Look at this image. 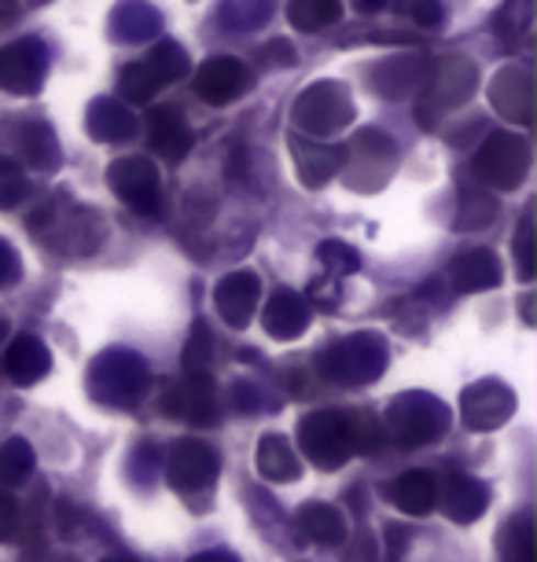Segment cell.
Wrapping results in <instances>:
<instances>
[{
	"mask_svg": "<svg viewBox=\"0 0 537 562\" xmlns=\"http://www.w3.org/2000/svg\"><path fill=\"white\" fill-rule=\"evenodd\" d=\"M15 15V0H0V15Z\"/></svg>",
	"mask_w": 537,
	"mask_h": 562,
	"instance_id": "40",
	"label": "cell"
},
{
	"mask_svg": "<svg viewBox=\"0 0 537 562\" xmlns=\"http://www.w3.org/2000/svg\"><path fill=\"white\" fill-rule=\"evenodd\" d=\"M15 522H19V504L12 501V493H0V540L15 533Z\"/></svg>",
	"mask_w": 537,
	"mask_h": 562,
	"instance_id": "36",
	"label": "cell"
},
{
	"mask_svg": "<svg viewBox=\"0 0 537 562\" xmlns=\"http://www.w3.org/2000/svg\"><path fill=\"white\" fill-rule=\"evenodd\" d=\"M321 258H324V265H328L332 272H339V276H350V272L361 269V258H357V254L346 247V243H324Z\"/></svg>",
	"mask_w": 537,
	"mask_h": 562,
	"instance_id": "34",
	"label": "cell"
},
{
	"mask_svg": "<svg viewBox=\"0 0 537 562\" xmlns=\"http://www.w3.org/2000/svg\"><path fill=\"white\" fill-rule=\"evenodd\" d=\"M108 562H136V559H130V555H111Z\"/></svg>",
	"mask_w": 537,
	"mask_h": 562,
	"instance_id": "41",
	"label": "cell"
},
{
	"mask_svg": "<svg viewBox=\"0 0 537 562\" xmlns=\"http://www.w3.org/2000/svg\"><path fill=\"white\" fill-rule=\"evenodd\" d=\"M30 184L23 177V169L15 162H8V158H0V210H12L26 199Z\"/></svg>",
	"mask_w": 537,
	"mask_h": 562,
	"instance_id": "31",
	"label": "cell"
},
{
	"mask_svg": "<svg viewBox=\"0 0 537 562\" xmlns=\"http://www.w3.org/2000/svg\"><path fill=\"white\" fill-rule=\"evenodd\" d=\"M387 496H391V504L398 507V512H405L413 518L427 515L430 507H435V501H438L435 474H430V471H409L391 485V493H387Z\"/></svg>",
	"mask_w": 537,
	"mask_h": 562,
	"instance_id": "21",
	"label": "cell"
},
{
	"mask_svg": "<svg viewBox=\"0 0 537 562\" xmlns=\"http://www.w3.org/2000/svg\"><path fill=\"white\" fill-rule=\"evenodd\" d=\"M321 371L339 386H361V383H372V379L383 371L387 364V349H383V338L379 335H354V338H343L335 342L332 349L321 353Z\"/></svg>",
	"mask_w": 537,
	"mask_h": 562,
	"instance_id": "2",
	"label": "cell"
},
{
	"mask_svg": "<svg viewBox=\"0 0 537 562\" xmlns=\"http://www.w3.org/2000/svg\"><path fill=\"white\" fill-rule=\"evenodd\" d=\"M394 12L413 19V23H419V26H438L441 23L438 0H394Z\"/></svg>",
	"mask_w": 537,
	"mask_h": 562,
	"instance_id": "32",
	"label": "cell"
},
{
	"mask_svg": "<svg viewBox=\"0 0 537 562\" xmlns=\"http://www.w3.org/2000/svg\"><path fill=\"white\" fill-rule=\"evenodd\" d=\"M258 294H261V283L255 272H228L214 291V305H217L221 321L228 327H247L250 316H255Z\"/></svg>",
	"mask_w": 537,
	"mask_h": 562,
	"instance_id": "13",
	"label": "cell"
},
{
	"mask_svg": "<svg viewBox=\"0 0 537 562\" xmlns=\"http://www.w3.org/2000/svg\"><path fill=\"white\" fill-rule=\"evenodd\" d=\"M383 4H391V0H357L361 12H376V8H383Z\"/></svg>",
	"mask_w": 537,
	"mask_h": 562,
	"instance_id": "39",
	"label": "cell"
},
{
	"mask_svg": "<svg viewBox=\"0 0 537 562\" xmlns=\"http://www.w3.org/2000/svg\"><path fill=\"white\" fill-rule=\"evenodd\" d=\"M526 169H530V144L512 133L490 136L476 158V173L486 180L490 188H497V192L519 188L526 180Z\"/></svg>",
	"mask_w": 537,
	"mask_h": 562,
	"instance_id": "6",
	"label": "cell"
},
{
	"mask_svg": "<svg viewBox=\"0 0 537 562\" xmlns=\"http://www.w3.org/2000/svg\"><path fill=\"white\" fill-rule=\"evenodd\" d=\"M305 327H310V305H305L302 294L294 291H277L266 305V331L272 338H283V342H291V338H299Z\"/></svg>",
	"mask_w": 537,
	"mask_h": 562,
	"instance_id": "18",
	"label": "cell"
},
{
	"mask_svg": "<svg viewBox=\"0 0 537 562\" xmlns=\"http://www.w3.org/2000/svg\"><path fill=\"white\" fill-rule=\"evenodd\" d=\"M89 130H92L97 140L114 144V140H130L136 122H133V114L125 108H119L114 100H100L97 108H92V114H89Z\"/></svg>",
	"mask_w": 537,
	"mask_h": 562,
	"instance_id": "25",
	"label": "cell"
},
{
	"mask_svg": "<svg viewBox=\"0 0 537 562\" xmlns=\"http://www.w3.org/2000/svg\"><path fill=\"white\" fill-rule=\"evenodd\" d=\"M89 390L111 408H133L147 394V368L136 353H108L89 371Z\"/></svg>",
	"mask_w": 537,
	"mask_h": 562,
	"instance_id": "3",
	"label": "cell"
},
{
	"mask_svg": "<svg viewBox=\"0 0 537 562\" xmlns=\"http://www.w3.org/2000/svg\"><path fill=\"white\" fill-rule=\"evenodd\" d=\"M294 158H299V177L310 188H321L324 180H332L346 162V147L339 144H321V140H302L294 144Z\"/></svg>",
	"mask_w": 537,
	"mask_h": 562,
	"instance_id": "19",
	"label": "cell"
},
{
	"mask_svg": "<svg viewBox=\"0 0 537 562\" xmlns=\"http://www.w3.org/2000/svg\"><path fill=\"white\" fill-rule=\"evenodd\" d=\"M166 474H170V485L177 493H203L217 482V452L206 441L184 438L174 445Z\"/></svg>",
	"mask_w": 537,
	"mask_h": 562,
	"instance_id": "9",
	"label": "cell"
},
{
	"mask_svg": "<svg viewBox=\"0 0 537 562\" xmlns=\"http://www.w3.org/2000/svg\"><path fill=\"white\" fill-rule=\"evenodd\" d=\"M15 280H19V258L8 243H0V288H8Z\"/></svg>",
	"mask_w": 537,
	"mask_h": 562,
	"instance_id": "37",
	"label": "cell"
},
{
	"mask_svg": "<svg viewBox=\"0 0 537 562\" xmlns=\"http://www.w3.org/2000/svg\"><path fill=\"white\" fill-rule=\"evenodd\" d=\"M108 184L114 195H122V203H130L141 214H155L159 210V173L144 158H122V162H114Z\"/></svg>",
	"mask_w": 537,
	"mask_h": 562,
	"instance_id": "10",
	"label": "cell"
},
{
	"mask_svg": "<svg viewBox=\"0 0 537 562\" xmlns=\"http://www.w3.org/2000/svg\"><path fill=\"white\" fill-rule=\"evenodd\" d=\"M166 412L174 419L195 423V427H206V423L217 419V401H214V379L206 371H188V375L177 383L170 394H166Z\"/></svg>",
	"mask_w": 537,
	"mask_h": 562,
	"instance_id": "12",
	"label": "cell"
},
{
	"mask_svg": "<svg viewBox=\"0 0 537 562\" xmlns=\"http://www.w3.org/2000/svg\"><path fill=\"white\" fill-rule=\"evenodd\" d=\"M48 368H52V353H48L45 342H41L37 335H19L15 342L8 346L4 364H0L4 379H12L15 386L37 383V379L48 375Z\"/></svg>",
	"mask_w": 537,
	"mask_h": 562,
	"instance_id": "16",
	"label": "cell"
},
{
	"mask_svg": "<svg viewBox=\"0 0 537 562\" xmlns=\"http://www.w3.org/2000/svg\"><path fill=\"white\" fill-rule=\"evenodd\" d=\"M350 119H354L350 92H346L343 85H335V81L313 85V89L305 92L299 103H294V122H299L305 133L328 136L335 130H343Z\"/></svg>",
	"mask_w": 537,
	"mask_h": 562,
	"instance_id": "7",
	"label": "cell"
},
{
	"mask_svg": "<svg viewBox=\"0 0 537 562\" xmlns=\"http://www.w3.org/2000/svg\"><path fill=\"white\" fill-rule=\"evenodd\" d=\"M30 463H34V452H30V445L23 438L0 441V490L23 482L30 474Z\"/></svg>",
	"mask_w": 537,
	"mask_h": 562,
	"instance_id": "27",
	"label": "cell"
},
{
	"mask_svg": "<svg viewBox=\"0 0 537 562\" xmlns=\"http://www.w3.org/2000/svg\"><path fill=\"white\" fill-rule=\"evenodd\" d=\"M299 529L313 544H324V548L343 544L346 540V518L339 507H332V504H305L299 512Z\"/></svg>",
	"mask_w": 537,
	"mask_h": 562,
	"instance_id": "24",
	"label": "cell"
},
{
	"mask_svg": "<svg viewBox=\"0 0 537 562\" xmlns=\"http://www.w3.org/2000/svg\"><path fill=\"white\" fill-rule=\"evenodd\" d=\"M501 261L493 250H471L460 254V261L449 269V280L457 283V291H493L501 283Z\"/></svg>",
	"mask_w": 537,
	"mask_h": 562,
	"instance_id": "20",
	"label": "cell"
},
{
	"mask_svg": "<svg viewBox=\"0 0 537 562\" xmlns=\"http://www.w3.org/2000/svg\"><path fill=\"white\" fill-rule=\"evenodd\" d=\"M144 63L152 67V74L159 78V85H170V81H177V78H181V74L188 70V56L174 45V41H166V45H159Z\"/></svg>",
	"mask_w": 537,
	"mask_h": 562,
	"instance_id": "28",
	"label": "cell"
},
{
	"mask_svg": "<svg viewBox=\"0 0 537 562\" xmlns=\"http://www.w3.org/2000/svg\"><path fill=\"white\" fill-rule=\"evenodd\" d=\"M250 89V70L239 59L228 56H214L206 59L195 74V92L199 100L214 103V108H225V103L239 100Z\"/></svg>",
	"mask_w": 537,
	"mask_h": 562,
	"instance_id": "11",
	"label": "cell"
},
{
	"mask_svg": "<svg viewBox=\"0 0 537 562\" xmlns=\"http://www.w3.org/2000/svg\"><path fill=\"white\" fill-rule=\"evenodd\" d=\"M147 136H152V151L166 158V162H177V158L188 155V147H192V130H188V122L181 119V111L177 108H155L147 114Z\"/></svg>",
	"mask_w": 537,
	"mask_h": 562,
	"instance_id": "17",
	"label": "cell"
},
{
	"mask_svg": "<svg viewBox=\"0 0 537 562\" xmlns=\"http://www.w3.org/2000/svg\"><path fill=\"white\" fill-rule=\"evenodd\" d=\"M490 100H493V108L504 114V119L526 125L534 119V81H530V74H526L523 67L501 70L497 81H493V89H490Z\"/></svg>",
	"mask_w": 537,
	"mask_h": 562,
	"instance_id": "15",
	"label": "cell"
},
{
	"mask_svg": "<svg viewBox=\"0 0 537 562\" xmlns=\"http://www.w3.org/2000/svg\"><path fill=\"white\" fill-rule=\"evenodd\" d=\"M258 474L266 482H294L302 474V460L299 452L291 449L288 438L280 434H266L258 441Z\"/></svg>",
	"mask_w": 537,
	"mask_h": 562,
	"instance_id": "22",
	"label": "cell"
},
{
	"mask_svg": "<svg viewBox=\"0 0 537 562\" xmlns=\"http://www.w3.org/2000/svg\"><path fill=\"white\" fill-rule=\"evenodd\" d=\"M460 405H465L468 427L490 430V427H501V423L512 416L515 397H512V390L501 386V383H476V386L465 390Z\"/></svg>",
	"mask_w": 537,
	"mask_h": 562,
	"instance_id": "14",
	"label": "cell"
},
{
	"mask_svg": "<svg viewBox=\"0 0 537 562\" xmlns=\"http://www.w3.org/2000/svg\"><path fill=\"white\" fill-rule=\"evenodd\" d=\"M343 4L339 0H291L288 4V19L294 30H305V34H317L328 23H339Z\"/></svg>",
	"mask_w": 537,
	"mask_h": 562,
	"instance_id": "26",
	"label": "cell"
},
{
	"mask_svg": "<svg viewBox=\"0 0 537 562\" xmlns=\"http://www.w3.org/2000/svg\"><path fill=\"white\" fill-rule=\"evenodd\" d=\"M476 81H479V70L471 67L465 56L438 59L435 70H430V78H427V89H424V100H419L416 122H424L430 130V125L438 122V114L460 108V103L476 92Z\"/></svg>",
	"mask_w": 537,
	"mask_h": 562,
	"instance_id": "5",
	"label": "cell"
},
{
	"mask_svg": "<svg viewBox=\"0 0 537 562\" xmlns=\"http://www.w3.org/2000/svg\"><path fill=\"white\" fill-rule=\"evenodd\" d=\"M210 357H214V338L206 335L203 324H195L192 342H188V349H184V368L188 371H206Z\"/></svg>",
	"mask_w": 537,
	"mask_h": 562,
	"instance_id": "33",
	"label": "cell"
},
{
	"mask_svg": "<svg viewBox=\"0 0 537 562\" xmlns=\"http://www.w3.org/2000/svg\"><path fill=\"white\" fill-rule=\"evenodd\" d=\"M155 89H163L159 78L152 74L147 63H133V67L122 70V97L133 100V103H144L155 97Z\"/></svg>",
	"mask_w": 537,
	"mask_h": 562,
	"instance_id": "29",
	"label": "cell"
},
{
	"mask_svg": "<svg viewBox=\"0 0 537 562\" xmlns=\"http://www.w3.org/2000/svg\"><path fill=\"white\" fill-rule=\"evenodd\" d=\"M449 427V408L430 394H402L387 412V430L398 445L413 449V445L435 441Z\"/></svg>",
	"mask_w": 537,
	"mask_h": 562,
	"instance_id": "4",
	"label": "cell"
},
{
	"mask_svg": "<svg viewBox=\"0 0 537 562\" xmlns=\"http://www.w3.org/2000/svg\"><path fill=\"white\" fill-rule=\"evenodd\" d=\"M192 562H236L228 551H203V555H195Z\"/></svg>",
	"mask_w": 537,
	"mask_h": 562,
	"instance_id": "38",
	"label": "cell"
},
{
	"mask_svg": "<svg viewBox=\"0 0 537 562\" xmlns=\"http://www.w3.org/2000/svg\"><path fill=\"white\" fill-rule=\"evenodd\" d=\"M48 70V52L37 37H23L15 45L0 48V89L15 92V97H30L41 89Z\"/></svg>",
	"mask_w": 537,
	"mask_h": 562,
	"instance_id": "8",
	"label": "cell"
},
{
	"mask_svg": "<svg viewBox=\"0 0 537 562\" xmlns=\"http://www.w3.org/2000/svg\"><path fill=\"white\" fill-rule=\"evenodd\" d=\"M504 562H537L534 555V529L526 518H515V522L504 529Z\"/></svg>",
	"mask_w": 537,
	"mask_h": 562,
	"instance_id": "30",
	"label": "cell"
},
{
	"mask_svg": "<svg viewBox=\"0 0 537 562\" xmlns=\"http://www.w3.org/2000/svg\"><path fill=\"white\" fill-rule=\"evenodd\" d=\"M4 335H8V327H4V321H0V342H4Z\"/></svg>",
	"mask_w": 537,
	"mask_h": 562,
	"instance_id": "42",
	"label": "cell"
},
{
	"mask_svg": "<svg viewBox=\"0 0 537 562\" xmlns=\"http://www.w3.org/2000/svg\"><path fill=\"white\" fill-rule=\"evenodd\" d=\"M515 250H519V280L530 283L534 280V247H530V221H523V232L515 239Z\"/></svg>",
	"mask_w": 537,
	"mask_h": 562,
	"instance_id": "35",
	"label": "cell"
},
{
	"mask_svg": "<svg viewBox=\"0 0 537 562\" xmlns=\"http://www.w3.org/2000/svg\"><path fill=\"white\" fill-rule=\"evenodd\" d=\"M486 504H490L486 485L479 479H471V474H452L446 485V515L452 522H460V526L471 522V518H479L486 512Z\"/></svg>",
	"mask_w": 537,
	"mask_h": 562,
	"instance_id": "23",
	"label": "cell"
},
{
	"mask_svg": "<svg viewBox=\"0 0 537 562\" xmlns=\"http://www.w3.org/2000/svg\"><path fill=\"white\" fill-rule=\"evenodd\" d=\"M379 430L372 416H346V412H313L299 423V445L313 463L335 471L354 452L379 449Z\"/></svg>",
	"mask_w": 537,
	"mask_h": 562,
	"instance_id": "1",
	"label": "cell"
}]
</instances>
